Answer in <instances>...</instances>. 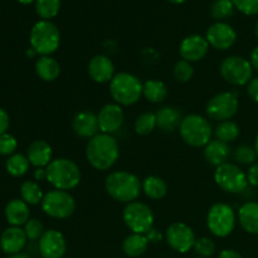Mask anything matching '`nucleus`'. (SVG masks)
<instances>
[{
	"label": "nucleus",
	"instance_id": "obj_1",
	"mask_svg": "<svg viewBox=\"0 0 258 258\" xmlns=\"http://www.w3.org/2000/svg\"><path fill=\"white\" fill-rule=\"evenodd\" d=\"M120 156V146L113 135L97 134L86 146V158L96 170L106 171L112 168Z\"/></svg>",
	"mask_w": 258,
	"mask_h": 258
},
{
	"label": "nucleus",
	"instance_id": "obj_2",
	"mask_svg": "<svg viewBox=\"0 0 258 258\" xmlns=\"http://www.w3.org/2000/svg\"><path fill=\"white\" fill-rule=\"evenodd\" d=\"M105 189L108 196L121 203H131L139 198L141 191L140 179L130 171H112L105 180Z\"/></svg>",
	"mask_w": 258,
	"mask_h": 258
},
{
	"label": "nucleus",
	"instance_id": "obj_3",
	"mask_svg": "<svg viewBox=\"0 0 258 258\" xmlns=\"http://www.w3.org/2000/svg\"><path fill=\"white\" fill-rule=\"evenodd\" d=\"M47 180L53 188L58 190H71L75 189L81 181L80 166L73 160L67 158L54 159L45 168Z\"/></svg>",
	"mask_w": 258,
	"mask_h": 258
},
{
	"label": "nucleus",
	"instance_id": "obj_4",
	"mask_svg": "<svg viewBox=\"0 0 258 258\" xmlns=\"http://www.w3.org/2000/svg\"><path fill=\"white\" fill-rule=\"evenodd\" d=\"M143 87L144 85L136 76L120 72L110 82V95L117 105L131 106L143 96Z\"/></svg>",
	"mask_w": 258,
	"mask_h": 258
},
{
	"label": "nucleus",
	"instance_id": "obj_5",
	"mask_svg": "<svg viewBox=\"0 0 258 258\" xmlns=\"http://www.w3.org/2000/svg\"><path fill=\"white\" fill-rule=\"evenodd\" d=\"M29 43L30 48H33L40 57L50 55L59 48V29L50 20H39L30 30Z\"/></svg>",
	"mask_w": 258,
	"mask_h": 258
},
{
	"label": "nucleus",
	"instance_id": "obj_6",
	"mask_svg": "<svg viewBox=\"0 0 258 258\" xmlns=\"http://www.w3.org/2000/svg\"><path fill=\"white\" fill-rule=\"evenodd\" d=\"M181 139L191 148L206 146L213 136V128L206 117L197 113L185 116L179 127Z\"/></svg>",
	"mask_w": 258,
	"mask_h": 258
},
{
	"label": "nucleus",
	"instance_id": "obj_7",
	"mask_svg": "<svg viewBox=\"0 0 258 258\" xmlns=\"http://www.w3.org/2000/svg\"><path fill=\"white\" fill-rule=\"evenodd\" d=\"M207 227L213 236L224 238L236 227V213L227 203H214L207 214Z\"/></svg>",
	"mask_w": 258,
	"mask_h": 258
},
{
	"label": "nucleus",
	"instance_id": "obj_8",
	"mask_svg": "<svg viewBox=\"0 0 258 258\" xmlns=\"http://www.w3.org/2000/svg\"><path fill=\"white\" fill-rule=\"evenodd\" d=\"M122 218L126 227L133 233L146 234L154 227L155 217L148 204L135 201L126 204L122 212Z\"/></svg>",
	"mask_w": 258,
	"mask_h": 258
},
{
	"label": "nucleus",
	"instance_id": "obj_9",
	"mask_svg": "<svg viewBox=\"0 0 258 258\" xmlns=\"http://www.w3.org/2000/svg\"><path fill=\"white\" fill-rule=\"evenodd\" d=\"M40 206L48 217L54 219L70 218L76 211V201L72 194L58 189L45 193Z\"/></svg>",
	"mask_w": 258,
	"mask_h": 258
},
{
	"label": "nucleus",
	"instance_id": "obj_10",
	"mask_svg": "<svg viewBox=\"0 0 258 258\" xmlns=\"http://www.w3.org/2000/svg\"><path fill=\"white\" fill-rule=\"evenodd\" d=\"M214 180L222 190L231 194L242 193L248 186L247 174L233 163H226L217 166L214 171Z\"/></svg>",
	"mask_w": 258,
	"mask_h": 258
},
{
	"label": "nucleus",
	"instance_id": "obj_11",
	"mask_svg": "<svg viewBox=\"0 0 258 258\" xmlns=\"http://www.w3.org/2000/svg\"><path fill=\"white\" fill-rule=\"evenodd\" d=\"M221 76L232 86H244L253 77V67L251 62L241 55L227 57L221 63Z\"/></svg>",
	"mask_w": 258,
	"mask_h": 258
},
{
	"label": "nucleus",
	"instance_id": "obj_12",
	"mask_svg": "<svg viewBox=\"0 0 258 258\" xmlns=\"http://www.w3.org/2000/svg\"><path fill=\"white\" fill-rule=\"evenodd\" d=\"M239 108L238 93L233 91L221 92L213 96L208 101L206 107V112L209 118L214 121H227L231 120Z\"/></svg>",
	"mask_w": 258,
	"mask_h": 258
},
{
	"label": "nucleus",
	"instance_id": "obj_13",
	"mask_svg": "<svg viewBox=\"0 0 258 258\" xmlns=\"http://www.w3.org/2000/svg\"><path fill=\"white\" fill-rule=\"evenodd\" d=\"M196 234L188 224L175 222L170 224L165 232V241L171 249L179 253H186L196 243Z\"/></svg>",
	"mask_w": 258,
	"mask_h": 258
},
{
	"label": "nucleus",
	"instance_id": "obj_14",
	"mask_svg": "<svg viewBox=\"0 0 258 258\" xmlns=\"http://www.w3.org/2000/svg\"><path fill=\"white\" fill-rule=\"evenodd\" d=\"M209 45L214 49L227 50L233 47L237 40V33L232 25L224 22H216L208 28L206 34Z\"/></svg>",
	"mask_w": 258,
	"mask_h": 258
},
{
	"label": "nucleus",
	"instance_id": "obj_15",
	"mask_svg": "<svg viewBox=\"0 0 258 258\" xmlns=\"http://www.w3.org/2000/svg\"><path fill=\"white\" fill-rule=\"evenodd\" d=\"M38 249L43 258H63L67 251L64 236L57 229H48L40 237Z\"/></svg>",
	"mask_w": 258,
	"mask_h": 258
},
{
	"label": "nucleus",
	"instance_id": "obj_16",
	"mask_svg": "<svg viewBox=\"0 0 258 258\" xmlns=\"http://www.w3.org/2000/svg\"><path fill=\"white\" fill-rule=\"evenodd\" d=\"M98 126L102 134H112L117 133L123 125L125 115H123L122 107L117 103H107L100 110L97 115Z\"/></svg>",
	"mask_w": 258,
	"mask_h": 258
},
{
	"label": "nucleus",
	"instance_id": "obj_17",
	"mask_svg": "<svg viewBox=\"0 0 258 258\" xmlns=\"http://www.w3.org/2000/svg\"><path fill=\"white\" fill-rule=\"evenodd\" d=\"M209 43L206 37H202L199 34H191L184 38L179 47L181 59L188 60V62H198L203 59L209 50Z\"/></svg>",
	"mask_w": 258,
	"mask_h": 258
},
{
	"label": "nucleus",
	"instance_id": "obj_18",
	"mask_svg": "<svg viewBox=\"0 0 258 258\" xmlns=\"http://www.w3.org/2000/svg\"><path fill=\"white\" fill-rule=\"evenodd\" d=\"M88 75L96 83L111 82L115 77V64L107 55L97 54L88 63Z\"/></svg>",
	"mask_w": 258,
	"mask_h": 258
},
{
	"label": "nucleus",
	"instance_id": "obj_19",
	"mask_svg": "<svg viewBox=\"0 0 258 258\" xmlns=\"http://www.w3.org/2000/svg\"><path fill=\"white\" fill-rule=\"evenodd\" d=\"M27 239L24 229L20 227H9L0 236V248L9 256L18 254L25 247Z\"/></svg>",
	"mask_w": 258,
	"mask_h": 258
},
{
	"label": "nucleus",
	"instance_id": "obj_20",
	"mask_svg": "<svg viewBox=\"0 0 258 258\" xmlns=\"http://www.w3.org/2000/svg\"><path fill=\"white\" fill-rule=\"evenodd\" d=\"M72 128L76 135L80 136V138L92 139L93 136L97 135L98 130H100L97 115L90 112V111L78 112L73 117Z\"/></svg>",
	"mask_w": 258,
	"mask_h": 258
},
{
	"label": "nucleus",
	"instance_id": "obj_21",
	"mask_svg": "<svg viewBox=\"0 0 258 258\" xmlns=\"http://www.w3.org/2000/svg\"><path fill=\"white\" fill-rule=\"evenodd\" d=\"M52 146L45 140H34L27 150V158L30 165L35 168H47L52 161Z\"/></svg>",
	"mask_w": 258,
	"mask_h": 258
},
{
	"label": "nucleus",
	"instance_id": "obj_22",
	"mask_svg": "<svg viewBox=\"0 0 258 258\" xmlns=\"http://www.w3.org/2000/svg\"><path fill=\"white\" fill-rule=\"evenodd\" d=\"M231 156V148L227 143L218 140H211L204 146V158L207 163L213 166H219L222 164L228 163V159Z\"/></svg>",
	"mask_w": 258,
	"mask_h": 258
},
{
	"label": "nucleus",
	"instance_id": "obj_23",
	"mask_svg": "<svg viewBox=\"0 0 258 258\" xmlns=\"http://www.w3.org/2000/svg\"><path fill=\"white\" fill-rule=\"evenodd\" d=\"M156 115V123H158V127L160 128L164 133H174V131L179 130L180 127V123L183 121V116L181 112L175 107H171V106H165V107H161L158 112H155Z\"/></svg>",
	"mask_w": 258,
	"mask_h": 258
},
{
	"label": "nucleus",
	"instance_id": "obj_24",
	"mask_svg": "<svg viewBox=\"0 0 258 258\" xmlns=\"http://www.w3.org/2000/svg\"><path fill=\"white\" fill-rule=\"evenodd\" d=\"M29 216V207L23 199H12L5 207V218L12 227L24 226Z\"/></svg>",
	"mask_w": 258,
	"mask_h": 258
},
{
	"label": "nucleus",
	"instance_id": "obj_25",
	"mask_svg": "<svg viewBox=\"0 0 258 258\" xmlns=\"http://www.w3.org/2000/svg\"><path fill=\"white\" fill-rule=\"evenodd\" d=\"M238 221L249 234H258V203L247 202L238 209Z\"/></svg>",
	"mask_w": 258,
	"mask_h": 258
},
{
	"label": "nucleus",
	"instance_id": "obj_26",
	"mask_svg": "<svg viewBox=\"0 0 258 258\" xmlns=\"http://www.w3.org/2000/svg\"><path fill=\"white\" fill-rule=\"evenodd\" d=\"M35 73L44 82H53L60 75V66L50 55H43L35 62Z\"/></svg>",
	"mask_w": 258,
	"mask_h": 258
},
{
	"label": "nucleus",
	"instance_id": "obj_27",
	"mask_svg": "<svg viewBox=\"0 0 258 258\" xmlns=\"http://www.w3.org/2000/svg\"><path fill=\"white\" fill-rule=\"evenodd\" d=\"M141 190L145 193L148 198L153 199V201H160L168 193V185H166L165 180L161 179L160 176L150 175L146 176L143 180Z\"/></svg>",
	"mask_w": 258,
	"mask_h": 258
},
{
	"label": "nucleus",
	"instance_id": "obj_28",
	"mask_svg": "<svg viewBox=\"0 0 258 258\" xmlns=\"http://www.w3.org/2000/svg\"><path fill=\"white\" fill-rule=\"evenodd\" d=\"M149 247V241L145 234L133 233L125 238L122 243L123 253L130 258L143 256Z\"/></svg>",
	"mask_w": 258,
	"mask_h": 258
},
{
	"label": "nucleus",
	"instance_id": "obj_29",
	"mask_svg": "<svg viewBox=\"0 0 258 258\" xmlns=\"http://www.w3.org/2000/svg\"><path fill=\"white\" fill-rule=\"evenodd\" d=\"M143 96L151 103H160L168 97V87L163 81L149 80L144 83Z\"/></svg>",
	"mask_w": 258,
	"mask_h": 258
},
{
	"label": "nucleus",
	"instance_id": "obj_30",
	"mask_svg": "<svg viewBox=\"0 0 258 258\" xmlns=\"http://www.w3.org/2000/svg\"><path fill=\"white\" fill-rule=\"evenodd\" d=\"M20 196L28 206H37L42 203L44 194L39 184L34 180H27L20 186Z\"/></svg>",
	"mask_w": 258,
	"mask_h": 258
},
{
	"label": "nucleus",
	"instance_id": "obj_31",
	"mask_svg": "<svg viewBox=\"0 0 258 258\" xmlns=\"http://www.w3.org/2000/svg\"><path fill=\"white\" fill-rule=\"evenodd\" d=\"M29 160L23 154H13L5 163V169L14 178H20L29 170Z\"/></svg>",
	"mask_w": 258,
	"mask_h": 258
},
{
	"label": "nucleus",
	"instance_id": "obj_32",
	"mask_svg": "<svg viewBox=\"0 0 258 258\" xmlns=\"http://www.w3.org/2000/svg\"><path fill=\"white\" fill-rule=\"evenodd\" d=\"M241 134V130H239V126L237 125L234 121L227 120L222 121L217 125L216 130H214V135L218 140L223 141V143H232V141L237 140Z\"/></svg>",
	"mask_w": 258,
	"mask_h": 258
},
{
	"label": "nucleus",
	"instance_id": "obj_33",
	"mask_svg": "<svg viewBox=\"0 0 258 258\" xmlns=\"http://www.w3.org/2000/svg\"><path fill=\"white\" fill-rule=\"evenodd\" d=\"M60 10V0H35V12L42 20H50Z\"/></svg>",
	"mask_w": 258,
	"mask_h": 258
},
{
	"label": "nucleus",
	"instance_id": "obj_34",
	"mask_svg": "<svg viewBox=\"0 0 258 258\" xmlns=\"http://www.w3.org/2000/svg\"><path fill=\"white\" fill-rule=\"evenodd\" d=\"M134 127H135V133L141 136H146L149 135V134L153 133V131L158 127L155 112L141 113V115L138 116V118H136Z\"/></svg>",
	"mask_w": 258,
	"mask_h": 258
},
{
	"label": "nucleus",
	"instance_id": "obj_35",
	"mask_svg": "<svg viewBox=\"0 0 258 258\" xmlns=\"http://www.w3.org/2000/svg\"><path fill=\"white\" fill-rule=\"evenodd\" d=\"M234 9L232 0H216L211 8V17L216 20L227 19L233 15Z\"/></svg>",
	"mask_w": 258,
	"mask_h": 258
},
{
	"label": "nucleus",
	"instance_id": "obj_36",
	"mask_svg": "<svg viewBox=\"0 0 258 258\" xmlns=\"http://www.w3.org/2000/svg\"><path fill=\"white\" fill-rule=\"evenodd\" d=\"M174 77L179 81V82H189L193 78L194 75V68L190 62L188 60L180 59L175 63L174 66Z\"/></svg>",
	"mask_w": 258,
	"mask_h": 258
},
{
	"label": "nucleus",
	"instance_id": "obj_37",
	"mask_svg": "<svg viewBox=\"0 0 258 258\" xmlns=\"http://www.w3.org/2000/svg\"><path fill=\"white\" fill-rule=\"evenodd\" d=\"M257 158V154L254 148L249 145H239L237 146L234 150V159L237 163L243 164V165H249V164H254Z\"/></svg>",
	"mask_w": 258,
	"mask_h": 258
},
{
	"label": "nucleus",
	"instance_id": "obj_38",
	"mask_svg": "<svg viewBox=\"0 0 258 258\" xmlns=\"http://www.w3.org/2000/svg\"><path fill=\"white\" fill-rule=\"evenodd\" d=\"M193 248L199 257L209 258L216 253V244L208 237H199V238H197Z\"/></svg>",
	"mask_w": 258,
	"mask_h": 258
},
{
	"label": "nucleus",
	"instance_id": "obj_39",
	"mask_svg": "<svg viewBox=\"0 0 258 258\" xmlns=\"http://www.w3.org/2000/svg\"><path fill=\"white\" fill-rule=\"evenodd\" d=\"M25 236L29 241H37L40 239V237L44 233V226L42 222L37 218H30L27 223L24 224Z\"/></svg>",
	"mask_w": 258,
	"mask_h": 258
},
{
	"label": "nucleus",
	"instance_id": "obj_40",
	"mask_svg": "<svg viewBox=\"0 0 258 258\" xmlns=\"http://www.w3.org/2000/svg\"><path fill=\"white\" fill-rule=\"evenodd\" d=\"M18 148V141L10 134L5 133L0 135V155L12 156Z\"/></svg>",
	"mask_w": 258,
	"mask_h": 258
},
{
	"label": "nucleus",
	"instance_id": "obj_41",
	"mask_svg": "<svg viewBox=\"0 0 258 258\" xmlns=\"http://www.w3.org/2000/svg\"><path fill=\"white\" fill-rule=\"evenodd\" d=\"M234 8L244 15L258 14V0H232Z\"/></svg>",
	"mask_w": 258,
	"mask_h": 258
},
{
	"label": "nucleus",
	"instance_id": "obj_42",
	"mask_svg": "<svg viewBox=\"0 0 258 258\" xmlns=\"http://www.w3.org/2000/svg\"><path fill=\"white\" fill-rule=\"evenodd\" d=\"M247 95L251 98L253 102L258 103V77L252 78L248 83H247Z\"/></svg>",
	"mask_w": 258,
	"mask_h": 258
},
{
	"label": "nucleus",
	"instance_id": "obj_43",
	"mask_svg": "<svg viewBox=\"0 0 258 258\" xmlns=\"http://www.w3.org/2000/svg\"><path fill=\"white\" fill-rule=\"evenodd\" d=\"M247 180L252 186H258V163L252 164L247 171Z\"/></svg>",
	"mask_w": 258,
	"mask_h": 258
},
{
	"label": "nucleus",
	"instance_id": "obj_44",
	"mask_svg": "<svg viewBox=\"0 0 258 258\" xmlns=\"http://www.w3.org/2000/svg\"><path fill=\"white\" fill-rule=\"evenodd\" d=\"M9 125H10L9 115H8V112L4 110V108L0 107V135L7 133V130L9 128Z\"/></svg>",
	"mask_w": 258,
	"mask_h": 258
},
{
	"label": "nucleus",
	"instance_id": "obj_45",
	"mask_svg": "<svg viewBox=\"0 0 258 258\" xmlns=\"http://www.w3.org/2000/svg\"><path fill=\"white\" fill-rule=\"evenodd\" d=\"M146 238H148L149 243H159V242L163 239V234L160 233V231H158L156 228H151L148 233L145 234Z\"/></svg>",
	"mask_w": 258,
	"mask_h": 258
},
{
	"label": "nucleus",
	"instance_id": "obj_46",
	"mask_svg": "<svg viewBox=\"0 0 258 258\" xmlns=\"http://www.w3.org/2000/svg\"><path fill=\"white\" fill-rule=\"evenodd\" d=\"M218 258H243L241 256V253L234 249H223V251L219 253Z\"/></svg>",
	"mask_w": 258,
	"mask_h": 258
},
{
	"label": "nucleus",
	"instance_id": "obj_47",
	"mask_svg": "<svg viewBox=\"0 0 258 258\" xmlns=\"http://www.w3.org/2000/svg\"><path fill=\"white\" fill-rule=\"evenodd\" d=\"M35 180H47V171L45 168H38L34 170Z\"/></svg>",
	"mask_w": 258,
	"mask_h": 258
},
{
	"label": "nucleus",
	"instance_id": "obj_48",
	"mask_svg": "<svg viewBox=\"0 0 258 258\" xmlns=\"http://www.w3.org/2000/svg\"><path fill=\"white\" fill-rule=\"evenodd\" d=\"M249 62H251L253 70L258 71V45L251 52V57H249Z\"/></svg>",
	"mask_w": 258,
	"mask_h": 258
},
{
	"label": "nucleus",
	"instance_id": "obj_49",
	"mask_svg": "<svg viewBox=\"0 0 258 258\" xmlns=\"http://www.w3.org/2000/svg\"><path fill=\"white\" fill-rule=\"evenodd\" d=\"M9 258H30V257L25 253H18V254H13V256H10Z\"/></svg>",
	"mask_w": 258,
	"mask_h": 258
},
{
	"label": "nucleus",
	"instance_id": "obj_50",
	"mask_svg": "<svg viewBox=\"0 0 258 258\" xmlns=\"http://www.w3.org/2000/svg\"><path fill=\"white\" fill-rule=\"evenodd\" d=\"M35 54H37V52H35V50L33 49V48H29V49L27 50V55H28V57L32 58V57H34Z\"/></svg>",
	"mask_w": 258,
	"mask_h": 258
},
{
	"label": "nucleus",
	"instance_id": "obj_51",
	"mask_svg": "<svg viewBox=\"0 0 258 258\" xmlns=\"http://www.w3.org/2000/svg\"><path fill=\"white\" fill-rule=\"evenodd\" d=\"M168 2H170L171 4H183L186 0H168Z\"/></svg>",
	"mask_w": 258,
	"mask_h": 258
},
{
	"label": "nucleus",
	"instance_id": "obj_52",
	"mask_svg": "<svg viewBox=\"0 0 258 258\" xmlns=\"http://www.w3.org/2000/svg\"><path fill=\"white\" fill-rule=\"evenodd\" d=\"M18 2L20 3V4H24V5H28V4H32L34 0H18Z\"/></svg>",
	"mask_w": 258,
	"mask_h": 258
},
{
	"label": "nucleus",
	"instance_id": "obj_53",
	"mask_svg": "<svg viewBox=\"0 0 258 258\" xmlns=\"http://www.w3.org/2000/svg\"><path fill=\"white\" fill-rule=\"evenodd\" d=\"M254 150H256V154H257V156H258V136L256 138V140H254Z\"/></svg>",
	"mask_w": 258,
	"mask_h": 258
},
{
	"label": "nucleus",
	"instance_id": "obj_54",
	"mask_svg": "<svg viewBox=\"0 0 258 258\" xmlns=\"http://www.w3.org/2000/svg\"><path fill=\"white\" fill-rule=\"evenodd\" d=\"M254 34H256V37H257V39H258V20H257L256 25H254Z\"/></svg>",
	"mask_w": 258,
	"mask_h": 258
},
{
	"label": "nucleus",
	"instance_id": "obj_55",
	"mask_svg": "<svg viewBox=\"0 0 258 258\" xmlns=\"http://www.w3.org/2000/svg\"><path fill=\"white\" fill-rule=\"evenodd\" d=\"M196 258H206V257H199V256H198V257H196Z\"/></svg>",
	"mask_w": 258,
	"mask_h": 258
}]
</instances>
